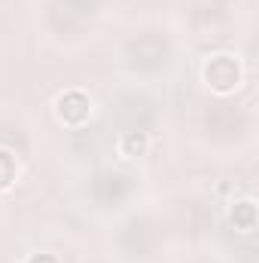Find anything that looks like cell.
<instances>
[{"label": "cell", "instance_id": "cell-2", "mask_svg": "<svg viewBox=\"0 0 259 263\" xmlns=\"http://www.w3.org/2000/svg\"><path fill=\"white\" fill-rule=\"evenodd\" d=\"M95 15V3L92 0H61L52 12L55 25L64 28V31H79L89 18Z\"/></svg>", "mask_w": 259, "mask_h": 263}, {"label": "cell", "instance_id": "cell-3", "mask_svg": "<svg viewBox=\"0 0 259 263\" xmlns=\"http://www.w3.org/2000/svg\"><path fill=\"white\" fill-rule=\"evenodd\" d=\"M207 126H210L213 132H220V135H232V132H241V129H244V117H241L235 107L220 104V107H213V110H210Z\"/></svg>", "mask_w": 259, "mask_h": 263}, {"label": "cell", "instance_id": "cell-1", "mask_svg": "<svg viewBox=\"0 0 259 263\" xmlns=\"http://www.w3.org/2000/svg\"><path fill=\"white\" fill-rule=\"evenodd\" d=\"M128 59L131 65L140 67V70H156L168 59V43L162 37H156V34H143V37L128 43Z\"/></svg>", "mask_w": 259, "mask_h": 263}, {"label": "cell", "instance_id": "cell-4", "mask_svg": "<svg viewBox=\"0 0 259 263\" xmlns=\"http://www.w3.org/2000/svg\"><path fill=\"white\" fill-rule=\"evenodd\" d=\"M125 193H128V178H122V175H101L95 181V196L101 202H116Z\"/></svg>", "mask_w": 259, "mask_h": 263}]
</instances>
